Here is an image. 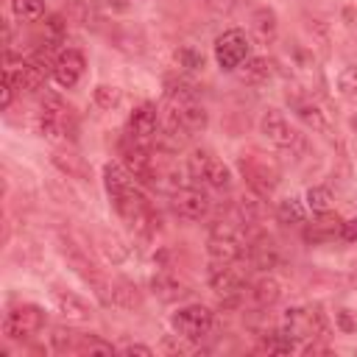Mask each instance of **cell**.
I'll use <instances>...</instances> for the list:
<instances>
[{
	"label": "cell",
	"instance_id": "cell-11",
	"mask_svg": "<svg viewBox=\"0 0 357 357\" xmlns=\"http://www.w3.org/2000/svg\"><path fill=\"white\" fill-rule=\"evenodd\" d=\"M84 67H86L84 56H81L78 50L67 47V50H64V53H59V59H56L53 78H56V84H59V86L70 89V86H75V84H78V78L84 75Z\"/></svg>",
	"mask_w": 357,
	"mask_h": 357
},
{
	"label": "cell",
	"instance_id": "cell-37",
	"mask_svg": "<svg viewBox=\"0 0 357 357\" xmlns=\"http://www.w3.org/2000/svg\"><path fill=\"white\" fill-rule=\"evenodd\" d=\"M176 61H178V67H184V70H201V67H204V56H201L198 50H192V47H181V50L176 53Z\"/></svg>",
	"mask_w": 357,
	"mask_h": 357
},
{
	"label": "cell",
	"instance_id": "cell-33",
	"mask_svg": "<svg viewBox=\"0 0 357 357\" xmlns=\"http://www.w3.org/2000/svg\"><path fill=\"white\" fill-rule=\"evenodd\" d=\"M310 310V326H312V340L315 337H321V340H326L329 337V318H326V312L318 307V304H312V307H307Z\"/></svg>",
	"mask_w": 357,
	"mask_h": 357
},
{
	"label": "cell",
	"instance_id": "cell-28",
	"mask_svg": "<svg viewBox=\"0 0 357 357\" xmlns=\"http://www.w3.org/2000/svg\"><path fill=\"white\" fill-rule=\"evenodd\" d=\"M304 204L298 201V198H284V201H279V206H276V218H279V223H284V226H296V223H304Z\"/></svg>",
	"mask_w": 357,
	"mask_h": 357
},
{
	"label": "cell",
	"instance_id": "cell-24",
	"mask_svg": "<svg viewBox=\"0 0 357 357\" xmlns=\"http://www.w3.org/2000/svg\"><path fill=\"white\" fill-rule=\"evenodd\" d=\"M243 70H240V81L243 84H265L271 75H273V70H271V61L268 59H262V56H251V59H245L243 64H240Z\"/></svg>",
	"mask_w": 357,
	"mask_h": 357
},
{
	"label": "cell",
	"instance_id": "cell-20",
	"mask_svg": "<svg viewBox=\"0 0 357 357\" xmlns=\"http://www.w3.org/2000/svg\"><path fill=\"white\" fill-rule=\"evenodd\" d=\"M251 36L259 42V45H273V39H276V31H279V22H276V14H273V8H268V6H262V8H257L254 14H251Z\"/></svg>",
	"mask_w": 357,
	"mask_h": 357
},
{
	"label": "cell",
	"instance_id": "cell-32",
	"mask_svg": "<svg viewBox=\"0 0 357 357\" xmlns=\"http://www.w3.org/2000/svg\"><path fill=\"white\" fill-rule=\"evenodd\" d=\"M78 340H81V335H75L70 329H53V335H50L53 351H75L78 349Z\"/></svg>",
	"mask_w": 357,
	"mask_h": 357
},
{
	"label": "cell",
	"instance_id": "cell-34",
	"mask_svg": "<svg viewBox=\"0 0 357 357\" xmlns=\"http://www.w3.org/2000/svg\"><path fill=\"white\" fill-rule=\"evenodd\" d=\"M75 351H78V354H112L114 349H112V343H106V340H100V337H95V335H81Z\"/></svg>",
	"mask_w": 357,
	"mask_h": 357
},
{
	"label": "cell",
	"instance_id": "cell-15",
	"mask_svg": "<svg viewBox=\"0 0 357 357\" xmlns=\"http://www.w3.org/2000/svg\"><path fill=\"white\" fill-rule=\"evenodd\" d=\"M206 254L212 262H237L243 257V240L229 234H209Z\"/></svg>",
	"mask_w": 357,
	"mask_h": 357
},
{
	"label": "cell",
	"instance_id": "cell-10",
	"mask_svg": "<svg viewBox=\"0 0 357 357\" xmlns=\"http://www.w3.org/2000/svg\"><path fill=\"white\" fill-rule=\"evenodd\" d=\"M209 287L223 301H237L243 290V276L231 268V262H215V268L209 271Z\"/></svg>",
	"mask_w": 357,
	"mask_h": 357
},
{
	"label": "cell",
	"instance_id": "cell-9",
	"mask_svg": "<svg viewBox=\"0 0 357 357\" xmlns=\"http://www.w3.org/2000/svg\"><path fill=\"white\" fill-rule=\"evenodd\" d=\"M173 209L184 220H201L209 212V198L198 187H181L173 192Z\"/></svg>",
	"mask_w": 357,
	"mask_h": 357
},
{
	"label": "cell",
	"instance_id": "cell-6",
	"mask_svg": "<svg viewBox=\"0 0 357 357\" xmlns=\"http://www.w3.org/2000/svg\"><path fill=\"white\" fill-rule=\"evenodd\" d=\"M120 156H123V167L137 178V181H153V156H151V145L137 142V139H126L120 145Z\"/></svg>",
	"mask_w": 357,
	"mask_h": 357
},
{
	"label": "cell",
	"instance_id": "cell-14",
	"mask_svg": "<svg viewBox=\"0 0 357 357\" xmlns=\"http://www.w3.org/2000/svg\"><path fill=\"white\" fill-rule=\"evenodd\" d=\"M151 290H153V296H156L159 301H165V304H173V301H181V298L190 296V287H187L176 273H170V271H159V273L151 279Z\"/></svg>",
	"mask_w": 357,
	"mask_h": 357
},
{
	"label": "cell",
	"instance_id": "cell-8",
	"mask_svg": "<svg viewBox=\"0 0 357 357\" xmlns=\"http://www.w3.org/2000/svg\"><path fill=\"white\" fill-rule=\"evenodd\" d=\"M159 131V112L153 103H139L128 117V137L137 142L151 145V139Z\"/></svg>",
	"mask_w": 357,
	"mask_h": 357
},
{
	"label": "cell",
	"instance_id": "cell-12",
	"mask_svg": "<svg viewBox=\"0 0 357 357\" xmlns=\"http://www.w3.org/2000/svg\"><path fill=\"white\" fill-rule=\"evenodd\" d=\"M287 100H290V109L296 112V117L310 131L329 134V120H326V112H321V106H315L310 98H298V95H287Z\"/></svg>",
	"mask_w": 357,
	"mask_h": 357
},
{
	"label": "cell",
	"instance_id": "cell-13",
	"mask_svg": "<svg viewBox=\"0 0 357 357\" xmlns=\"http://www.w3.org/2000/svg\"><path fill=\"white\" fill-rule=\"evenodd\" d=\"M50 298H53V304H56V310L67 318V321H78V324H84V321H89L92 318V307L81 298V296H75V293H70V290H50Z\"/></svg>",
	"mask_w": 357,
	"mask_h": 357
},
{
	"label": "cell",
	"instance_id": "cell-26",
	"mask_svg": "<svg viewBox=\"0 0 357 357\" xmlns=\"http://www.w3.org/2000/svg\"><path fill=\"white\" fill-rule=\"evenodd\" d=\"M100 251L106 254V259L112 262V265H120V262H126L128 259V245L117 237V234H109V231H103L100 234Z\"/></svg>",
	"mask_w": 357,
	"mask_h": 357
},
{
	"label": "cell",
	"instance_id": "cell-3",
	"mask_svg": "<svg viewBox=\"0 0 357 357\" xmlns=\"http://www.w3.org/2000/svg\"><path fill=\"white\" fill-rule=\"evenodd\" d=\"M212 321H215V318H212V312H209L204 304H190V307H181L178 312H173L170 326L176 329L178 337L201 340L204 335H209Z\"/></svg>",
	"mask_w": 357,
	"mask_h": 357
},
{
	"label": "cell",
	"instance_id": "cell-23",
	"mask_svg": "<svg viewBox=\"0 0 357 357\" xmlns=\"http://www.w3.org/2000/svg\"><path fill=\"white\" fill-rule=\"evenodd\" d=\"M112 304L120 310H139L142 307V293L131 279H114L112 282Z\"/></svg>",
	"mask_w": 357,
	"mask_h": 357
},
{
	"label": "cell",
	"instance_id": "cell-38",
	"mask_svg": "<svg viewBox=\"0 0 357 357\" xmlns=\"http://www.w3.org/2000/svg\"><path fill=\"white\" fill-rule=\"evenodd\" d=\"M335 321H337V326H340L343 332H357V318L351 315V310H340V312H335Z\"/></svg>",
	"mask_w": 357,
	"mask_h": 357
},
{
	"label": "cell",
	"instance_id": "cell-2",
	"mask_svg": "<svg viewBox=\"0 0 357 357\" xmlns=\"http://www.w3.org/2000/svg\"><path fill=\"white\" fill-rule=\"evenodd\" d=\"M187 167H190V176L215 187V190H226L231 184V170L229 165H223L220 159H215L209 151H192L190 159H187Z\"/></svg>",
	"mask_w": 357,
	"mask_h": 357
},
{
	"label": "cell",
	"instance_id": "cell-43",
	"mask_svg": "<svg viewBox=\"0 0 357 357\" xmlns=\"http://www.w3.org/2000/svg\"><path fill=\"white\" fill-rule=\"evenodd\" d=\"M128 6H131L128 0H109V8H112V11H120V14L128 11Z\"/></svg>",
	"mask_w": 357,
	"mask_h": 357
},
{
	"label": "cell",
	"instance_id": "cell-27",
	"mask_svg": "<svg viewBox=\"0 0 357 357\" xmlns=\"http://www.w3.org/2000/svg\"><path fill=\"white\" fill-rule=\"evenodd\" d=\"M296 346L293 337H287L284 332H262V340H259V351H268V354H290Z\"/></svg>",
	"mask_w": 357,
	"mask_h": 357
},
{
	"label": "cell",
	"instance_id": "cell-40",
	"mask_svg": "<svg viewBox=\"0 0 357 357\" xmlns=\"http://www.w3.org/2000/svg\"><path fill=\"white\" fill-rule=\"evenodd\" d=\"M14 84H11V78L3 73V98H0V103H3V109H8L11 106V100H14Z\"/></svg>",
	"mask_w": 357,
	"mask_h": 357
},
{
	"label": "cell",
	"instance_id": "cell-22",
	"mask_svg": "<svg viewBox=\"0 0 357 357\" xmlns=\"http://www.w3.org/2000/svg\"><path fill=\"white\" fill-rule=\"evenodd\" d=\"M287 337H293L296 343L301 340H312V326H310V310L304 307H293L284 312V329Z\"/></svg>",
	"mask_w": 357,
	"mask_h": 357
},
{
	"label": "cell",
	"instance_id": "cell-21",
	"mask_svg": "<svg viewBox=\"0 0 357 357\" xmlns=\"http://www.w3.org/2000/svg\"><path fill=\"white\" fill-rule=\"evenodd\" d=\"M248 259L257 271H271L279 262V251L271 237H254L248 240Z\"/></svg>",
	"mask_w": 357,
	"mask_h": 357
},
{
	"label": "cell",
	"instance_id": "cell-31",
	"mask_svg": "<svg viewBox=\"0 0 357 357\" xmlns=\"http://www.w3.org/2000/svg\"><path fill=\"white\" fill-rule=\"evenodd\" d=\"M92 98H95V103H98L100 109H114V106L123 100L120 89H117V86H109V84H98L95 92H92Z\"/></svg>",
	"mask_w": 357,
	"mask_h": 357
},
{
	"label": "cell",
	"instance_id": "cell-17",
	"mask_svg": "<svg viewBox=\"0 0 357 357\" xmlns=\"http://www.w3.org/2000/svg\"><path fill=\"white\" fill-rule=\"evenodd\" d=\"M6 75L11 78L17 92H36L45 84V73L33 61H20V67H6Z\"/></svg>",
	"mask_w": 357,
	"mask_h": 357
},
{
	"label": "cell",
	"instance_id": "cell-35",
	"mask_svg": "<svg viewBox=\"0 0 357 357\" xmlns=\"http://www.w3.org/2000/svg\"><path fill=\"white\" fill-rule=\"evenodd\" d=\"M329 204H332L329 187H310V190H307V206H310L312 212H326Z\"/></svg>",
	"mask_w": 357,
	"mask_h": 357
},
{
	"label": "cell",
	"instance_id": "cell-42",
	"mask_svg": "<svg viewBox=\"0 0 357 357\" xmlns=\"http://www.w3.org/2000/svg\"><path fill=\"white\" fill-rule=\"evenodd\" d=\"M123 354H139V357H151L153 351H151L148 346H142V343H128V346H123Z\"/></svg>",
	"mask_w": 357,
	"mask_h": 357
},
{
	"label": "cell",
	"instance_id": "cell-29",
	"mask_svg": "<svg viewBox=\"0 0 357 357\" xmlns=\"http://www.w3.org/2000/svg\"><path fill=\"white\" fill-rule=\"evenodd\" d=\"M11 11H14L17 20L36 22L45 14V0H11Z\"/></svg>",
	"mask_w": 357,
	"mask_h": 357
},
{
	"label": "cell",
	"instance_id": "cell-30",
	"mask_svg": "<svg viewBox=\"0 0 357 357\" xmlns=\"http://www.w3.org/2000/svg\"><path fill=\"white\" fill-rule=\"evenodd\" d=\"M53 165H56L61 173H67V176H75V178H84V176H86L84 162H81L78 156H73V153H53Z\"/></svg>",
	"mask_w": 357,
	"mask_h": 357
},
{
	"label": "cell",
	"instance_id": "cell-4",
	"mask_svg": "<svg viewBox=\"0 0 357 357\" xmlns=\"http://www.w3.org/2000/svg\"><path fill=\"white\" fill-rule=\"evenodd\" d=\"M45 326V312L33 304H25V307H14L6 318H3V335L8 340H22V337H31L36 335L39 329Z\"/></svg>",
	"mask_w": 357,
	"mask_h": 357
},
{
	"label": "cell",
	"instance_id": "cell-36",
	"mask_svg": "<svg viewBox=\"0 0 357 357\" xmlns=\"http://www.w3.org/2000/svg\"><path fill=\"white\" fill-rule=\"evenodd\" d=\"M337 92L343 98H357V64L340 70V75H337Z\"/></svg>",
	"mask_w": 357,
	"mask_h": 357
},
{
	"label": "cell",
	"instance_id": "cell-1",
	"mask_svg": "<svg viewBox=\"0 0 357 357\" xmlns=\"http://www.w3.org/2000/svg\"><path fill=\"white\" fill-rule=\"evenodd\" d=\"M248 53H251V42H248L245 31H240V28H229L215 39V59H218L220 70H226V73L237 70L248 59Z\"/></svg>",
	"mask_w": 357,
	"mask_h": 357
},
{
	"label": "cell",
	"instance_id": "cell-25",
	"mask_svg": "<svg viewBox=\"0 0 357 357\" xmlns=\"http://www.w3.org/2000/svg\"><path fill=\"white\" fill-rule=\"evenodd\" d=\"M251 296H254V301H257L259 307H271V304L279 301V296H282V284H279V279H273V276H262V279L254 282Z\"/></svg>",
	"mask_w": 357,
	"mask_h": 357
},
{
	"label": "cell",
	"instance_id": "cell-44",
	"mask_svg": "<svg viewBox=\"0 0 357 357\" xmlns=\"http://www.w3.org/2000/svg\"><path fill=\"white\" fill-rule=\"evenodd\" d=\"M351 126H354V128H357V114H354V117H351Z\"/></svg>",
	"mask_w": 357,
	"mask_h": 357
},
{
	"label": "cell",
	"instance_id": "cell-16",
	"mask_svg": "<svg viewBox=\"0 0 357 357\" xmlns=\"http://www.w3.org/2000/svg\"><path fill=\"white\" fill-rule=\"evenodd\" d=\"M103 184H106V192H109L112 201H114V198H123V195H128V192L137 190V187H134V176H131L123 165H117V162L103 165Z\"/></svg>",
	"mask_w": 357,
	"mask_h": 357
},
{
	"label": "cell",
	"instance_id": "cell-39",
	"mask_svg": "<svg viewBox=\"0 0 357 357\" xmlns=\"http://www.w3.org/2000/svg\"><path fill=\"white\" fill-rule=\"evenodd\" d=\"M206 6H209L215 14H231V11L240 6V0H206Z\"/></svg>",
	"mask_w": 357,
	"mask_h": 357
},
{
	"label": "cell",
	"instance_id": "cell-19",
	"mask_svg": "<svg viewBox=\"0 0 357 357\" xmlns=\"http://www.w3.org/2000/svg\"><path fill=\"white\" fill-rule=\"evenodd\" d=\"M173 114L178 117V123L190 134H201L206 128V123H209L206 109L201 103H195V100H178V103H173Z\"/></svg>",
	"mask_w": 357,
	"mask_h": 357
},
{
	"label": "cell",
	"instance_id": "cell-5",
	"mask_svg": "<svg viewBox=\"0 0 357 357\" xmlns=\"http://www.w3.org/2000/svg\"><path fill=\"white\" fill-rule=\"evenodd\" d=\"M240 170L257 195H271L279 184V170L259 156H240Z\"/></svg>",
	"mask_w": 357,
	"mask_h": 357
},
{
	"label": "cell",
	"instance_id": "cell-41",
	"mask_svg": "<svg viewBox=\"0 0 357 357\" xmlns=\"http://www.w3.org/2000/svg\"><path fill=\"white\" fill-rule=\"evenodd\" d=\"M340 234H343V240L357 243V218H354V220H346L343 229H340Z\"/></svg>",
	"mask_w": 357,
	"mask_h": 357
},
{
	"label": "cell",
	"instance_id": "cell-7",
	"mask_svg": "<svg viewBox=\"0 0 357 357\" xmlns=\"http://www.w3.org/2000/svg\"><path fill=\"white\" fill-rule=\"evenodd\" d=\"M259 131H262V137H265L271 145H276V148H293V145L298 142L296 128L290 126V120H287L279 109H265V112H262V117H259Z\"/></svg>",
	"mask_w": 357,
	"mask_h": 357
},
{
	"label": "cell",
	"instance_id": "cell-18",
	"mask_svg": "<svg viewBox=\"0 0 357 357\" xmlns=\"http://www.w3.org/2000/svg\"><path fill=\"white\" fill-rule=\"evenodd\" d=\"M340 229H343V220H340L335 212L326 209V212H318V220L307 226L304 240L312 243V245H318V243H326V240H332L335 234H340Z\"/></svg>",
	"mask_w": 357,
	"mask_h": 357
}]
</instances>
